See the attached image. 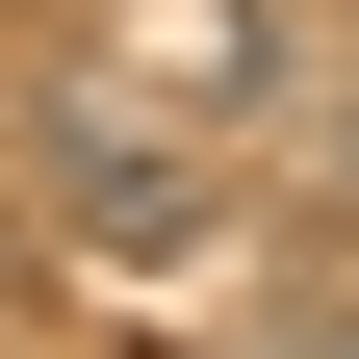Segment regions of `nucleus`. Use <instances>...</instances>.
<instances>
[{
  "label": "nucleus",
  "instance_id": "obj_1",
  "mask_svg": "<svg viewBox=\"0 0 359 359\" xmlns=\"http://www.w3.org/2000/svg\"><path fill=\"white\" fill-rule=\"evenodd\" d=\"M26 154H52V231H77V257H180V231H205V180H180V128H103V103H52Z\"/></svg>",
  "mask_w": 359,
  "mask_h": 359
},
{
  "label": "nucleus",
  "instance_id": "obj_2",
  "mask_svg": "<svg viewBox=\"0 0 359 359\" xmlns=\"http://www.w3.org/2000/svg\"><path fill=\"white\" fill-rule=\"evenodd\" d=\"M334 205H359V77H334Z\"/></svg>",
  "mask_w": 359,
  "mask_h": 359
}]
</instances>
